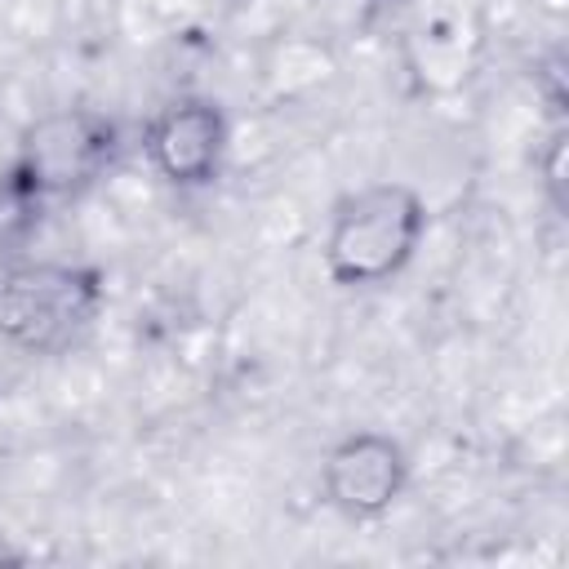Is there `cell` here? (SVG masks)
Returning <instances> with one entry per match:
<instances>
[{
  "mask_svg": "<svg viewBox=\"0 0 569 569\" xmlns=\"http://www.w3.org/2000/svg\"><path fill=\"white\" fill-rule=\"evenodd\" d=\"M427 236V204L409 182H373L333 204L325 231V271L342 289L396 280Z\"/></svg>",
  "mask_w": 569,
  "mask_h": 569,
  "instance_id": "cell-2",
  "label": "cell"
},
{
  "mask_svg": "<svg viewBox=\"0 0 569 569\" xmlns=\"http://www.w3.org/2000/svg\"><path fill=\"white\" fill-rule=\"evenodd\" d=\"M120 124L93 107H58L31 120L4 178V196L22 213L93 191L120 160Z\"/></svg>",
  "mask_w": 569,
  "mask_h": 569,
  "instance_id": "cell-1",
  "label": "cell"
},
{
  "mask_svg": "<svg viewBox=\"0 0 569 569\" xmlns=\"http://www.w3.org/2000/svg\"><path fill=\"white\" fill-rule=\"evenodd\" d=\"M231 147V124L218 98H169L142 129V156L151 173L173 191H204L218 182Z\"/></svg>",
  "mask_w": 569,
  "mask_h": 569,
  "instance_id": "cell-4",
  "label": "cell"
},
{
  "mask_svg": "<svg viewBox=\"0 0 569 569\" xmlns=\"http://www.w3.org/2000/svg\"><path fill=\"white\" fill-rule=\"evenodd\" d=\"M102 271L84 262H13L0 276V338L27 356L76 347L102 311Z\"/></svg>",
  "mask_w": 569,
  "mask_h": 569,
  "instance_id": "cell-3",
  "label": "cell"
},
{
  "mask_svg": "<svg viewBox=\"0 0 569 569\" xmlns=\"http://www.w3.org/2000/svg\"><path fill=\"white\" fill-rule=\"evenodd\" d=\"M409 485V453L387 431H347L320 462L325 502L347 520H382Z\"/></svg>",
  "mask_w": 569,
  "mask_h": 569,
  "instance_id": "cell-5",
  "label": "cell"
}]
</instances>
